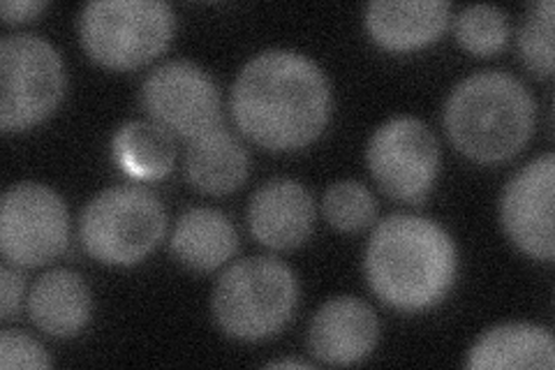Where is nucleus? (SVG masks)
Here are the masks:
<instances>
[{"mask_svg": "<svg viewBox=\"0 0 555 370\" xmlns=\"http://www.w3.org/2000/svg\"><path fill=\"white\" fill-rule=\"evenodd\" d=\"M230 112L259 149L289 153L315 142L332 114V86L322 67L299 51L269 49L238 73Z\"/></svg>", "mask_w": 555, "mask_h": 370, "instance_id": "nucleus-1", "label": "nucleus"}, {"mask_svg": "<svg viewBox=\"0 0 555 370\" xmlns=\"http://www.w3.org/2000/svg\"><path fill=\"white\" fill-rule=\"evenodd\" d=\"M363 269L379 302L420 312L444 302L456 280L459 255L436 220L393 214L373 229Z\"/></svg>", "mask_w": 555, "mask_h": 370, "instance_id": "nucleus-2", "label": "nucleus"}, {"mask_svg": "<svg viewBox=\"0 0 555 370\" xmlns=\"http://www.w3.org/2000/svg\"><path fill=\"white\" fill-rule=\"evenodd\" d=\"M444 128L451 144L470 161L481 165L505 163L530 142L534 100L509 73H475L449 93Z\"/></svg>", "mask_w": 555, "mask_h": 370, "instance_id": "nucleus-3", "label": "nucleus"}, {"mask_svg": "<svg viewBox=\"0 0 555 370\" xmlns=\"http://www.w3.org/2000/svg\"><path fill=\"white\" fill-rule=\"evenodd\" d=\"M299 304V280L275 257H246L214 288L216 324L234 341L257 343L281 333Z\"/></svg>", "mask_w": 555, "mask_h": 370, "instance_id": "nucleus-4", "label": "nucleus"}, {"mask_svg": "<svg viewBox=\"0 0 555 370\" xmlns=\"http://www.w3.org/2000/svg\"><path fill=\"white\" fill-rule=\"evenodd\" d=\"M177 16L163 0H95L81 10L79 38L98 65L126 73L169 47Z\"/></svg>", "mask_w": 555, "mask_h": 370, "instance_id": "nucleus-5", "label": "nucleus"}, {"mask_svg": "<svg viewBox=\"0 0 555 370\" xmlns=\"http://www.w3.org/2000/svg\"><path fill=\"white\" fill-rule=\"evenodd\" d=\"M165 229V206L149 188L116 186L86 204L79 218V241L100 264L132 267L158 248Z\"/></svg>", "mask_w": 555, "mask_h": 370, "instance_id": "nucleus-6", "label": "nucleus"}, {"mask_svg": "<svg viewBox=\"0 0 555 370\" xmlns=\"http://www.w3.org/2000/svg\"><path fill=\"white\" fill-rule=\"evenodd\" d=\"M65 93L59 49L38 35L16 33L0 40V128L24 132L56 112Z\"/></svg>", "mask_w": 555, "mask_h": 370, "instance_id": "nucleus-7", "label": "nucleus"}, {"mask_svg": "<svg viewBox=\"0 0 555 370\" xmlns=\"http://www.w3.org/2000/svg\"><path fill=\"white\" fill-rule=\"evenodd\" d=\"M366 163L382 192L391 200L420 204L436 186L440 171L438 137L420 118L396 116L373 132Z\"/></svg>", "mask_w": 555, "mask_h": 370, "instance_id": "nucleus-8", "label": "nucleus"}, {"mask_svg": "<svg viewBox=\"0 0 555 370\" xmlns=\"http://www.w3.org/2000/svg\"><path fill=\"white\" fill-rule=\"evenodd\" d=\"M69 214L56 190L16 183L0 204V251L14 267H42L65 253Z\"/></svg>", "mask_w": 555, "mask_h": 370, "instance_id": "nucleus-9", "label": "nucleus"}, {"mask_svg": "<svg viewBox=\"0 0 555 370\" xmlns=\"http://www.w3.org/2000/svg\"><path fill=\"white\" fill-rule=\"evenodd\" d=\"M139 100L149 120L185 142L222 128V102L214 77L190 61H167L144 79Z\"/></svg>", "mask_w": 555, "mask_h": 370, "instance_id": "nucleus-10", "label": "nucleus"}, {"mask_svg": "<svg viewBox=\"0 0 555 370\" xmlns=\"http://www.w3.org/2000/svg\"><path fill=\"white\" fill-rule=\"evenodd\" d=\"M553 197H555V157L544 153L528 163L502 192V225L518 251L553 261Z\"/></svg>", "mask_w": 555, "mask_h": 370, "instance_id": "nucleus-11", "label": "nucleus"}, {"mask_svg": "<svg viewBox=\"0 0 555 370\" xmlns=\"http://www.w3.org/2000/svg\"><path fill=\"white\" fill-rule=\"evenodd\" d=\"M379 339L375 310L354 296L326 302L308 329L310 355L326 366H352L373 355Z\"/></svg>", "mask_w": 555, "mask_h": 370, "instance_id": "nucleus-12", "label": "nucleus"}, {"mask_svg": "<svg viewBox=\"0 0 555 370\" xmlns=\"http://www.w3.org/2000/svg\"><path fill=\"white\" fill-rule=\"evenodd\" d=\"M315 225V202L292 179H275L259 188L248 206L250 234L271 251H294Z\"/></svg>", "mask_w": 555, "mask_h": 370, "instance_id": "nucleus-13", "label": "nucleus"}, {"mask_svg": "<svg viewBox=\"0 0 555 370\" xmlns=\"http://www.w3.org/2000/svg\"><path fill=\"white\" fill-rule=\"evenodd\" d=\"M449 16L447 0H375L366 5V28L382 49L403 54L436 42Z\"/></svg>", "mask_w": 555, "mask_h": 370, "instance_id": "nucleus-14", "label": "nucleus"}, {"mask_svg": "<svg viewBox=\"0 0 555 370\" xmlns=\"http://www.w3.org/2000/svg\"><path fill=\"white\" fill-rule=\"evenodd\" d=\"M93 296L75 271L56 269L38 278L28 294L30 322L47 336L73 339L89 324Z\"/></svg>", "mask_w": 555, "mask_h": 370, "instance_id": "nucleus-15", "label": "nucleus"}, {"mask_svg": "<svg viewBox=\"0 0 555 370\" xmlns=\"http://www.w3.org/2000/svg\"><path fill=\"white\" fill-rule=\"evenodd\" d=\"M465 366L470 370H551L555 366L553 333L528 322L493 327L467 352Z\"/></svg>", "mask_w": 555, "mask_h": 370, "instance_id": "nucleus-16", "label": "nucleus"}, {"mask_svg": "<svg viewBox=\"0 0 555 370\" xmlns=\"http://www.w3.org/2000/svg\"><path fill=\"white\" fill-rule=\"evenodd\" d=\"M169 248L183 267L197 273H211L228 264L236 248L234 222L216 208H190L173 227Z\"/></svg>", "mask_w": 555, "mask_h": 370, "instance_id": "nucleus-17", "label": "nucleus"}, {"mask_svg": "<svg viewBox=\"0 0 555 370\" xmlns=\"http://www.w3.org/2000/svg\"><path fill=\"white\" fill-rule=\"evenodd\" d=\"M248 171L250 155L228 128L195 139L185 153L188 181L204 195H230L246 183Z\"/></svg>", "mask_w": 555, "mask_h": 370, "instance_id": "nucleus-18", "label": "nucleus"}, {"mask_svg": "<svg viewBox=\"0 0 555 370\" xmlns=\"http://www.w3.org/2000/svg\"><path fill=\"white\" fill-rule=\"evenodd\" d=\"M112 155L118 167L139 181H160L177 163L173 135L153 120H130L112 139Z\"/></svg>", "mask_w": 555, "mask_h": 370, "instance_id": "nucleus-19", "label": "nucleus"}, {"mask_svg": "<svg viewBox=\"0 0 555 370\" xmlns=\"http://www.w3.org/2000/svg\"><path fill=\"white\" fill-rule=\"evenodd\" d=\"M456 42L475 56H493L509 40L507 14L495 5H470L454 22Z\"/></svg>", "mask_w": 555, "mask_h": 370, "instance_id": "nucleus-20", "label": "nucleus"}, {"mask_svg": "<svg viewBox=\"0 0 555 370\" xmlns=\"http://www.w3.org/2000/svg\"><path fill=\"white\" fill-rule=\"evenodd\" d=\"M322 210L326 222L338 232H361L377 216V202L371 190L359 181H338L324 192Z\"/></svg>", "mask_w": 555, "mask_h": 370, "instance_id": "nucleus-21", "label": "nucleus"}, {"mask_svg": "<svg viewBox=\"0 0 555 370\" xmlns=\"http://www.w3.org/2000/svg\"><path fill=\"white\" fill-rule=\"evenodd\" d=\"M553 22H555V5L553 0H540L532 3L526 22L518 33V47L524 63L534 75L551 77L553 75Z\"/></svg>", "mask_w": 555, "mask_h": 370, "instance_id": "nucleus-22", "label": "nucleus"}, {"mask_svg": "<svg viewBox=\"0 0 555 370\" xmlns=\"http://www.w3.org/2000/svg\"><path fill=\"white\" fill-rule=\"evenodd\" d=\"M0 368H28V370H44L51 368V359L44 347L33 341L24 331H3L0 333Z\"/></svg>", "mask_w": 555, "mask_h": 370, "instance_id": "nucleus-23", "label": "nucleus"}, {"mask_svg": "<svg viewBox=\"0 0 555 370\" xmlns=\"http://www.w3.org/2000/svg\"><path fill=\"white\" fill-rule=\"evenodd\" d=\"M24 296V276L10 267V261H3L0 267V320L8 322L20 312Z\"/></svg>", "mask_w": 555, "mask_h": 370, "instance_id": "nucleus-24", "label": "nucleus"}, {"mask_svg": "<svg viewBox=\"0 0 555 370\" xmlns=\"http://www.w3.org/2000/svg\"><path fill=\"white\" fill-rule=\"evenodd\" d=\"M47 0H3L0 14H3V22L8 26H14L35 20V16L47 10Z\"/></svg>", "mask_w": 555, "mask_h": 370, "instance_id": "nucleus-25", "label": "nucleus"}, {"mask_svg": "<svg viewBox=\"0 0 555 370\" xmlns=\"http://www.w3.org/2000/svg\"><path fill=\"white\" fill-rule=\"evenodd\" d=\"M269 368H310L308 361H299V359H278V361H269Z\"/></svg>", "mask_w": 555, "mask_h": 370, "instance_id": "nucleus-26", "label": "nucleus"}]
</instances>
